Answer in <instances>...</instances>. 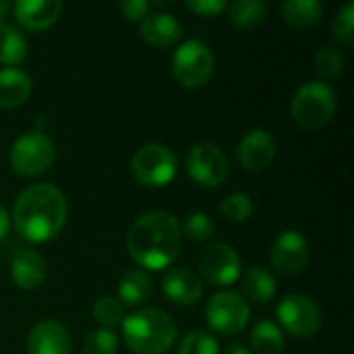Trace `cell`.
<instances>
[{
	"instance_id": "23",
	"label": "cell",
	"mask_w": 354,
	"mask_h": 354,
	"mask_svg": "<svg viewBox=\"0 0 354 354\" xmlns=\"http://www.w3.org/2000/svg\"><path fill=\"white\" fill-rule=\"evenodd\" d=\"M324 15V4L319 0H286L282 4V17L295 27H311Z\"/></svg>"
},
{
	"instance_id": "10",
	"label": "cell",
	"mask_w": 354,
	"mask_h": 354,
	"mask_svg": "<svg viewBox=\"0 0 354 354\" xmlns=\"http://www.w3.org/2000/svg\"><path fill=\"white\" fill-rule=\"evenodd\" d=\"M187 172L201 187H218L228 176V158L216 143H195L187 153Z\"/></svg>"
},
{
	"instance_id": "15",
	"label": "cell",
	"mask_w": 354,
	"mask_h": 354,
	"mask_svg": "<svg viewBox=\"0 0 354 354\" xmlns=\"http://www.w3.org/2000/svg\"><path fill=\"white\" fill-rule=\"evenodd\" d=\"M162 292L170 303L189 307V305L199 303V299L203 295V282L195 272H191L187 268H176L164 276Z\"/></svg>"
},
{
	"instance_id": "12",
	"label": "cell",
	"mask_w": 354,
	"mask_h": 354,
	"mask_svg": "<svg viewBox=\"0 0 354 354\" xmlns=\"http://www.w3.org/2000/svg\"><path fill=\"white\" fill-rule=\"evenodd\" d=\"M272 266L284 276H299L309 263V243L299 230H284L270 249Z\"/></svg>"
},
{
	"instance_id": "7",
	"label": "cell",
	"mask_w": 354,
	"mask_h": 354,
	"mask_svg": "<svg viewBox=\"0 0 354 354\" xmlns=\"http://www.w3.org/2000/svg\"><path fill=\"white\" fill-rule=\"evenodd\" d=\"M214 54L201 39H187L174 50L172 75L183 87H201L214 75Z\"/></svg>"
},
{
	"instance_id": "18",
	"label": "cell",
	"mask_w": 354,
	"mask_h": 354,
	"mask_svg": "<svg viewBox=\"0 0 354 354\" xmlns=\"http://www.w3.org/2000/svg\"><path fill=\"white\" fill-rule=\"evenodd\" d=\"M12 282L23 290H33L46 280V261L33 249H21L10 261Z\"/></svg>"
},
{
	"instance_id": "27",
	"label": "cell",
	"mask_w": 354,
	"mask_h": 354,
	"mask_svg": "<svg viewBox=\"0 0 354 354\" xmlns=\"http://www.w3.org/2000/svg\"><path fill=\"white\" fill-rule=\"evenodd\" d=\"M93 317L106 328L112 330L122 324L124 319V307L116 297H100L93 303Z\"/></svg>"
},
{
	"instance_id": "19",
	"label": "cell",
	"mask_w": 354,
	"mask_h": 354,
	"mask_svg": "<svg viewBox=\"0 0 354 354\" xmlns=\"http://www.w3.org/2000/svg\"><path fill=\"white\" fill-rule=\"evenodd\" d=\"M31 93V77L19 66L0 68V108H17Z\"/></svg>"
},
{
	"instance_id": "32",
	"label": "cell",
	"mask_w": 354,
	"mask_h": 354,
	"mask_svg": "<svg viewBox=\"0 0 354 354\" xmlns=\"http://www.w3.org/2000/svg\"><path fill=\"white\" fill-rule=\"evenodd\" d=\"M332 31H334V37L344 44V46H351L354 41V2H346L334 17V23H332Z\"/></svg>"
},
{
	"instance_id": "6",
	"label": "cell",
	"mask_w": 354,
	"mask_h": 354,
	"mask_svg": "<svg viewBox=\"0 0 354 354\" xmlns=\"http://www.w3.org/2000/svg\"><path fill=\"white\" fill-rule=\"evenodd\" d=\"M176 153L164 143H147L131 160V172L143 187H166L176 176Z\"/></svg>"
},
{
	"instance_id": "28",
	"label": "cell",
	"mask_w": 354,
	"mask_h": 354,
	"mask_svg": "<svg viewBox=\"0 0 354 354\" xmlns=\"http://www.w3.org/2000/svg\"><path fill=\"white\" fill-rule=\"evenodd\" d=\"M178 354H220V344L209 332L193 330L183 338Z\"/></svg>"
},
{
	"instance_id": "36",
	"label": "cell",
	"mask_w": 354,
	"mask_h": 354,
	"mask_svg": "<svg viewBox=\"0 0 354 354\" xmlns=\"http://www.w3.org/2000/svg\"><path fill=\"white\" fill-rule=\"evenodd\" d=\"M222 354H253V353H251L249 348H245L243 344H230V346H228V348H226Z\"/></svg>"
},
{
	"instance_id": "34",
	"label": "cell",
	"mask_w": 354,
	"mask_h": 354,
	"mask_svg": "<svg viewBox=\"0 0 354 354\" xmlns=\"http://www.w3.org/2000/svg\"><path fill=\"white\" fill-rule=\"evenodd\" d=\"M187 8L203 17H216L226 8V2L224 0H187Z\"/></svg>"
},
{
	"instance_id": "21",
	"label": "cell",
	"mask_w": 354,
	"mask_h": 354,
	"mask_svg": "<svg viewBox=\"0 0 354 354\" xmlns=\"http://www.w3.org/2000/svg\"><path fill=\"white\" fill-rule=\"evenodd\" d=\"M151 292H153L151 278L141 268L129 270V272H124L120 276L118 299H120L122 305H141V303L149 301Z\"/></svg>"
},
{
	"instance_id": "26",
	"label": "cell",
	"mask_w": 354,
	"mask_h": 354,
	"mask_svg": "<svg viewBox=\"0 0 354 354\" xmlns=\"http://www.w3.org/2000/svg\"><path fill=\"white\" fill-rule=\"evenodd\" d=\"M313 66L315 73L324 79H336L342 75L344 71V56L338 48L334 46H324L317 50L315 58H313Z\"/></svg>"
},
{
	"instance_id": "14",
	"label": "cell",
	"mask_w": 354,
	"mask_h": 354,
	"mask_svg": "<svg viewBox=\"0 0 354 354\" xmlns=\"http://www.w3.org/2000/svg\"><path fill=\"white\" fill-rule=\"evenodd\" d=\"M25 348L27 354H71L73 338L60 322L46 319L31 328Z\"/></svg>"
},
{
	"instance_id": "2",
	"label": "cell",
	"mask_w": 354,
	"mask_h": 354,
	"mask_svg": "<svg viewBox=\"0 0 354 354\" xmlns=\"http://www.w3.org/2000/svg\"><path fill=\"white\" fill-rule=\"evenodd\" d=\"M183 232L178 220L162 209L139 216L127 234L131 257L145 270H164L180 253Z\"/></svg>"
},
{
	"instance_id": "9",
	"label": "cell",
	"mask_w": 354,
	"mask_h": 354,
	"mask_svg": "<svg viewBox=\"0 0 354 354\" xmlns=\"http://www.w3.org/2000/svg\"><path fill=\"white\" fill-rule=\"evenodd\" d=\"M282 328L297 338H311L322 330L324 315L317 303L307 295H288L278 305Z\"/></svg>"
},
{
	"instance_id": "29",
	"label": "cell",
	"mask_w": 354,
	"mask_h": 354,
	"mask_svg": "<svg viewBox=\"0 0 354 354\" xmlns=\"http://www.w3.org/2000/svg\"><path fill=\"white\" fill-rule=\"evenodd\" d=\"M118 351V336L112 330L95 328L85 336L83 354H116Z\"/></svg>"
},
{
	"instance_id": "1",
	"label": "cell",
	"mask_w": 354,
	"mask_h": 354,
	"mask_svg": "<svg viewBox=\"0 0 354 354\" xmlns=\"http://www.w3.org/2000/svg\"><path fill=\"white\" fill-rule=\"evenodd\" d=\"M66 199L50 183H35L23 189L15 201L12 222L17 232L29 243H48L66 224Z\"/></svg>"
},
{
	"instance_id": "25",
	"label": "cell",
	"mask_w": 354,
	"mask_h": 354,
	"mask_svg": "<svg viewBox=\"0 0 354 354\" xmlns=\"http://www.w3.org/2000/svg\"><path fill=\"white\" fill-rule=\"evenodd\" d=\"M251 348L255 354H282L284 334L272 322H259L251 332Z\"/></svg>"
},
{
	"instance_id": "16",
	"label": "cell",
	"mask_w": 354,
	"mask_h": 354,
	"mask_svg": "<svg viewBox=\"0 0 354 354\" xmlns=\"http://www.w3.org/2000/svg\"><path fill=\"white\" fill-rule=\"evenodd\" d=\"M64 4L60 0H17L12 10L19 25L31 31L48 29L62 15Z\"/></svg>"
},
{
	"instance_id": "24",
	"label": "cell",
	"mask_w": 354,
	"mask_h": 354,
	"mask_svg": "<svg viewBox=\"0 0 354 354\" xmlns=\"http://www.w3.org/2000/svg\"><path fill=\"white\" fill-rule=\"evenodd\" d=\"M268 2L263 0H236L228 6V19L234 27L251 29L268 17Z\"/></svg>"
},
{
	"instance_id": "37",
	"label": "cell",
	"mask_w": 354,
	"mask_h": 354,
	"mask_svg": "<svg viewBox=\"0 0 354 354\" xmlns=\"http://www.w3.org/2000/svg\"><path fill=\"white\" fill-rule=\"evenodd\" d=\"M8 8H10V6H8V2H6V0H0V23H2V19L6 17Z\"/></svg>"
},
{
	"instance_id": "20",
	"label": "cell",
	"mask_w": 354,
	"mask_h": 354,
	"mask_svg": "<svg viewBox=\"0 0 354 354\" xmlns=\"http://www.w3.org/2000/svg\"><path fill=\"white\" fill-rule=\"evenodd\" d=\"M241 288H243L241 295L245 297L247 303L251 301V303H257V305H266L276 295V280L268 270L251 268V270L245 272Z\"/></svg>"
},
{
	"instance_id": "22",
	"label": "cell",
	"mask_w": 354,
	"mask_h": 354,
	"mask_svg": "<svg viewBox=\"0 0 354 354\" xmlns=\"http://www.w3.org/2000/svg\"><path fill=\"white\" fill-rule=\"evenodd\" d=\"M27 56V37L10 23H0V64L17 66Z\"/></svg>"
},
{
	"instance_id": "11",
	"label": "cell",
	"mask_w": 354,
	"mask_h": 354,
	"mask_svg": "<svg viewBox=\"0 0 354 354\" xmlns=\"http://www.w3.org/2000/svg\"><path fill=\"white\" fill-rule=\"evenodd\" d=\"M201 276L214 286H230L241 276V257L226 243L209 245L199 259Z\"/></svg>"
},
{
	"instance_id": "3",
	"label": "cell",
	"mask_w": 354,
	"mask_h": 354,
	"mask_svg": "<svg viewBox=\"0 0 354 354\" xmlns=\"http://www.w3.org/2000/svg\"><path fill=\"white\" fill-rule=\"evenodd\" d=\"M120 326L124 344L135 354H166L178 336L174 319L156 307L124 315Z\"/></svg>"
},
{
	"instance_id": "30",
	"label": "cell",
	"mask_w": 354,
	"mask_h": 354,
	"mask_svg": "<svg viewBox=\"0 0 354 354\" xmlns=\"http://www.w3.org/2000/svg\"><path fill=\"white\" fill-rule=\"evenodd\" d=\"M220 209L230 222H245L253 214V201L247 193H230L222 201Z\"/></svg>"
},
{
	"instance_id": "31",
	"label": "cell",
	"mask_w": 354,
	"mask_h": 354,
	"mask_svg": "<svg viewBox=\"0 0 354 354\" xmlns=\"http://www.w3.org/2000/svg\"><path fill=\"white\" fill-rule=\"evenodd\" d=\"M180 232H185L189 239L201 243V241H207V239L214 236L216 224H214V220L205 212H195V214H191L185 220V226L180 228Z\"/></svg>"
},
{
	"instance_id": "35",
	"label": "cell",
	"mask_w": 354,
	"mask_h": 354,
	"mask_svg": "<svg viewBox=\"0 0 354 354\" xmlns=\"http://www.w3.org/2000/svg\"><path fill=\"white\" fill-rule=\"evenodd\" d=\"M10 230V214L6 212L4 205H0V241L8 234Z\"/></svg>"
},
{
	"instance_id": "8",
	"label": "cell",
	"mask_w": 354,
	"mask_h": 354,
	"mask_svg": "<svg viewBox=\"0 0 354 354\" xmlns=\"http://www.w3.org/2000/svg\"><path fill=\"white\" fill-rule=\"evenodd\" d=\"M205 317L212 330L222 336H236L241 334L251 317V307L245 297L236 290H222L216 292L205 307Z\"/></svg>"
},
{
	"instance_id": "13",
	"label": "cell",
	"mask_w": 354,
	"mask_h": 354,
	"mask_svg": "<svg viewBox=\"0 0 354 354\" xmlns=\"http://www.w3.org/2000/svg\"><path fill=\"white\" fill-rule=\"evenodd\" d=\"M236 156L245 170L261 172L270 168L276 158V139L266 129H253L241 139Z\"/></svg>"
},
{
	"instance_id": "4",
	"label": "cell",
	"mask_w": 354,
	"mask_h": 354,
	"mask_svg": "<svg viewBox=\"0 0 354 354\" xmlns=\"http://www.w3.org/2000/svg\"><path fill=\"white\" fill-rule=\"evenodd\" d=\"M336 106V91L328 83L315 79L305 81L292 95V116L307 131H317L326 127L332 120Z\"/></svg>"
},
{
	"instance_id": "33",
	"label": "cell",
	"mask_w": 354,
	"mask_h": 354,
	"mask_svg": "<svg viewBox=\"0 0 354 354\" xmlns=\"http://www.w3.org/2000/svg\"><path fill=\"white\" fill-rule=\"evenodd\" d=\"M151 4L147 0H120L118 10L129 19V21H143L149 15Z\"/></svg>"
},
{
	"instance_id": "17",
	"label": "cell",
	"mask_w": 354,
	"mask_h": 354,
	"mask_svg": "<svg viewBox=\"0 0 354 354\" xmlns=\"http://www.w3.org/2000/svg\"><path fill=\"white\" fill-rule=\"evenodd\" d=\"M141 35L156 48H168L183 35V25L172 12H149L141 21Z\"/></svg>"
},
{
	"instance_id": "5",
	"label": "cell",
	"mask_w": 354,
	"mask_h": 354,
	"mask_svg": "<svg viewBox=\"0 0 354 354\" xmlns=\"http://www.w3.org/2000/svg\"><path fill=\"white\" fill-rule=\"evenodd\" d=\"M10 166L21 176H37L50 170L56 160V145L44 131L23 133L8 151Z\"/></svg>"
}]
</instances>
